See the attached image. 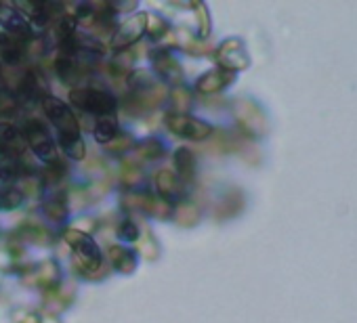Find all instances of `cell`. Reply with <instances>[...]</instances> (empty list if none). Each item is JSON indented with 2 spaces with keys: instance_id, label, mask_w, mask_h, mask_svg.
Masks as SVG:
<instances>
[{
  "instance_id": "cell-26",
  "label": "cell",
  "mask_w": 357,
  "mask_h": 323,
  "mask_svg": "<svg viewBox=\"0 0 357 323\" xmlns=\"http://www.w3.org/2000/svg\"><path fill=\"white\" fill-rule=\"evenodd\" d=\"M66 164L61 159H53L51 164H49V168H47V173H45V179H47V183L49 185H55V183H59L63 177H66Z\"/></svg>"
},
{
  "instance_id": "cell-21",
  "label": "cell",
  "mask_w": 357,
  "mask_h": 323,
  "mask_svg": "<svg viewBox=\"0 0 357 323\" xmlns=\"http://www.w3.org/2000/svg\"><path fill=\"white\" fill-rule=\"evenodd\" d=\"M118 136V122L109 116H103L95 126V139L103 145H109Z\"/></svg>"
},
{
  "instance_id": "cell-4",
  "label": "cell",
  "mask_w": 357,
  "mask_h": 323,
  "mask_svg": "<svg viewBox=\"0 0 357 323\" xmlns=\"http://www.w3.org/2000/svg\"><path fill=\"white\" fill-rule=\"evenodd\" d=\"M166 126L172 134L181 139H192V141H204L213 134V128L192 116L185 113H166Z\"/></svg>"
},
{
  "instance_id": "cell-7",
  "label": "cell",
  "mask_w": 357,
  "mask_h": 323,
  "mask_svg": "<svg viewBox=\"0 0 357 323\" xmlns=\"http://www.w3.org/2000/svg\"><path fill=\"white\" fill-rule=\"evenodd\" d=\"M217 59L221 63L223 70L227 72H238V70H246L250 65V59H248V53L242 45V40L238 38H231V40H225L217 53Z\"/></svg>"
},
{
  "instance_id": "cell-13",
  "label": "cell",
  "mask_w": 357,
  "mask_h": 323,
  "mask_svg": "<svg viewBox=\"0 0 357 323\" xmlns=\"http://www.w3.org/2000/svg\"><path fill=\"white\" fill-rule=\"evenodd\" d=\"M45 78L38 72H28L22 82H20V90H17V101L22 103H36L38 99L45 101Z\"/></svg>"
},
{
  "instance_id": "cell-14",
  "label": "cell",
  "mask_w": 357,
  "mask_h": 323,
  "mask_svg": "<svg viewBox=\"0 0 357 323\" xmlns=\"http://www.w3.org/2000/svg\"><path fill=\"white\" fill-rule=\"evenodd\" d=\"M151 63H153L155 72H158L166 82H170V84H181L183 72H181V68H178L176 59L170 57V53H166V51H162V49L155 51V53H151Z\"/></svg>"
},
{
  "instance_id": "cell-29",
  "label": "cell",
  "mask_w": 357,
  "mask_h": 323,
  "mask_svg": "<svg viewBox=\"0 0 357 323\" xmlns=\"http://www.w3.org/2000/svg\"><path fill=\"white\" fill-rule=\"evenodd\" d=\"M118 235L126 242H137L139 239V227L137 223H132L130 219L122 221V225L118 227Z\"/></svg>"
},
{
  "instance_id": "cell-20",
  "label": "cell",
  "mask_w": 357,
  "mask_h": 323,
  "mask_svg": "<svg viewBox=\"0 0 357 323\" xmlns=\"http://www.w3.org/2000/svg\"><path fill=\"white\" fill-rule=\"evenodd\" d=\"M55 72H57V76L63 80V82H76L78 78H80V68L76 65V61L72 59V57H63V55H59L57 57V61H55Z\"/></svg>"
},
{
  "instance_id": "cell-28",
  "label": "cell",
  "mask_w": 357,
  "mask_h": 323,
  "mask_svg": "<svg viewBox=\"0 0 357 323\" xmlns=\"http://www.w3.org/2000/svg\"><path fill=\"white\" fill-rule=\"evenodd\" d=\"M26 239H30V242H36V244H49V235H47V231L45 229H40L38 225H26V227H22V231H20Z\"/></svg>"
},
{
  "instance_id": "cell-2",
  "label": "cell",
  "mask_w": 357,
  "mask_h": 323,
  "mask_svg": "<svg viewBox=\"0 0 357 323\" xmlns=\"http://www.w3.org/2000/svg\"><path fill=\"white\" fill-rule=\"evenodd\" d=\"M66 242L76 254L78 269H84V275H93V271L101 269V252L95 239L89 233H82L78 229L66 231Z\"/></svg>"
},
{
  "instance_id": "cell-18",
  "label": "cell",
  "mask_w": 357,
  "mask_h": 323,
  "mask_svg": "<svg viewBox=\"0 0 357 323\" xmlns=\"http://www.w3.org/2000/svg\"><path fill=\"white\" fill-rule=\"evenodd\" d=\"M174 166H176V173L181 175L183 183L188 181H194L196 177V157L190 149L181 147L174 151Z\"/></svg>"
},
{
  "instance_id": "cell-33",
  "label": "cell",
  "mask_w": 357,
  "mask_h": 323,
  "mask_svg": "<svg viewBox=\"0 0 357 323\" xmlns=\"http://www.w3.org/2000/svg\"><path fill=\"white\" fill-rule=\"evenodd\" d=\"M17 323H40V319L34 315V313H28L26 317H22V319H17Z\"/></svg>"
},
{
  "instance_id": "cell-30",
  "label": "cell",
  "mask_w": 357,
  "mask_h": 323,
  "mask_svg": "<svg viewBox=\"0 0 357 323\" xmlns=\"http://www.w3.org/2000/svg\"><path fill=\"white\" fill-rule=\"evenodd\" d=\"M192 7L198 11V22H200V38H206V36H208V32H211L208 11H206V7H204V5H200V3H194Z\"/></svg>"
},
{
  "instance_id": "cell-27",
  "label": "cell",
  "mask_w": 357,
  "mask_h": 323,
  "mask_svg": "<svg viewBox=\"0 0 357 323\" xmlns=\"http://www.w3.org/2000/svg\"><path fill=\"white\" fill-rule=\"evenodd\" d=\"M170 99H172V105H174V113H181V111H185L190 107L192 95L185 88H174L170 93Z\"/></svg>"
},
{
  "instance_id": "cell-25",
  "label": "cell",
  "mask_w": 357,
  "mask_h": 323,
  "mask_svg": "<svg viewBox=\"0 0 357 323\" xmlns=\"http://www.w3.org/2000/svg\"><path fill=\"white\" fill-rule=\"evenodd\" d=\"M137 153H139L141 157H147V159H158V157H162L164 147H162L158 141L147 139V141H143V143L137 145Z\"/></svg>"
},
{
  "instance_id": "cell-31",
  "label": "cell",
  "mask_w": 357,
  "mask_h": 323,
  "mask_svg": "<svg viewBox=\"0 0 357 323\" xmlns=\"http://www.w3.org/2000/svg\"><path fill=\"white\" fill-rule=\"evenodd\" d=\"M147 26H149V32L153 38H162L164 34H168V26L162 17H149L147 15Z\"/></svg>"
},
{
  "instance_id": "cell-23",
  "label": "cell",
  "mask_w": 357,
  "mask_h": 323,
  "mask_svg": "<svg viewBox=\"0 0 357 323\" xmlns=\"http://www.w3.org/2000/svg\"><path fill=\"white\" fill-rule=\"evenodd\" d=\"M45 214H47L49 219H53V221H63V219H66V214H68V202H66V196H63V194H59V196H55L51 202H47V206H45Z\"/></svg>"
},
{
  "instance_id": "cell-10",
  "label": "cell",
  "mask_w": 357,
  "mask_h": 323,
  "mask_svg": "<svg viewBox=\"0 0 357 323\" xmlns=\"http://www.w3.org/2000/svg\"><path fill=\"white\" fill-rule=\"evenodd\" d=\"M155 187H158V194L162 196V200L166 204H178V202H185V196H188V189L183 185V181H178L170 171H160L155 175Z\"/></svg>"
},
{
  "instance_id": "cell-5",
  "label": "cell",
  "mask_w": 357,
  "mask_h": 323,
  "mask_svg": "<svg viewBox=\"0 0 357 323\" xmlns=\"http://www.w3.org/2000/svg\"><path fill=\"white\" fill-rule=\"evenodd\" d=\"M22 134H26V141L30 143V147L34 149V153L40 159H45V162L57 159V155H55V143H53V139L49 136L47 128L40 122H36V120L24 122Z\"/></svg>"
},
{
  "instance_id": "cell-6",
  "label": "cell",
  "mask_w": 357,
  "mask_h": 323,
  "mask_svg": "<svg viewBox=\"0 0 357 323\" xmlns=\"http://www.w3.org/2000/svg\"><path fill=\"white\" fill-rule=\"evenodd\" d=\"M166 97V88L160 86V84H153V82H147V84H141L135 88V93L126 99V109L130 113H139V111H145V109H153L158 107Z\"/></svg>"
},
{
  "instance_id": "cell-15",
  "label": "cell",
  "mask_w": 357,
  "mask_h": 323,
  "mask_svg": "<svg viewBox=\"0 0 357 323\" xmlns=\"http://www.w3.org/2000/svg\"><path fill=\"white\" fill-rule=\"evenodd\" d=\"M24 51H28L26 47V38H20L15 34H0V57H3L5 63L9 65H15L22 61L24 57Z\"/></svg>"
},
{
  "instance_id": "cell-24",
  "label": "cell",
  "mask_w": 357,
  "mask_h": 323,
  "mask_svg": "<svg viewBox=\"0 0 357 323\" xmlns=\"http://www.w3.org/2000/svg\"><path fill=\"white\" fill-rule=\"evenodd\" d=\"M20 109V101H17V95H13L9 88L0 90V116L3 118H11L15 116Z\"/></svg>"
},
{
  "instance_id": "cell-22",
  "label": "cell",
  "mask_w": 357,
  "mask_h": 323,
  "mask_svg": "<svg viewBox=\"0 0 357 323\" xmlns=\"http://www.w3.org/2000/svg\"><path fill=\"white\" fill-rule=\"evenodd\" d=\"M174 219L181 227H194L200 221V210L196 204L183 202V204H178V208L174 210Z\"/></svg>"
},
{
  "instance_id": "cell-8",
  "label": "cell",
  "mask_w": 357,
  "mask_h": 323,
  "mask_svg": "<svg viewBox=\"0 0 357 323\" xmlns=\"http://www.w3.org/2000/svg\"><path fill=\"white\" fill-rule=\"evenodd\" d=\"M124 206L132 210H141L145 214H151L155 219H168L172 214V206L166 204L162 198H153L149 194H132L124 198Z\"/></svg>"
},
{
  "instance_id": "cell-11",
  "label": "cell",
  "mask_w": 357,
  "mask_h": 323,
  "mask_svg": "<svg viewBox=\"0 0 357 323\" xmlns=\"http://www.w3.org/2000/svg\"><path fill=\"white\" fill-rule=\"evenodd\" d=\"M236 116H238L240 126H242L246 132H250V134H261V132H265V128H267L263 111H261L252 101L240 99V101L236 103Z\"/></svg>"
},
{
  "instance_id": "cell-1",
  "label": "cell",
  "mask_w": 357,
  "mask_h": 323,
  "mask_svg": "<svg viewBox=\"0 0 357 323\" xmlns=\"http://www.w3.org/2000/svg\"><path fill=\"white\" fill-rule=\"evenodd\" d=\"M43 105H45V113L49 116V120L53 122V126L59 132L63 151L74 159L84 157V143L80 139V126H78V120L72 113V109L57 97H45Z\"/></svg>"
},
{
  "instance_id": "cell-17",
  "label": "cell",
  "mask_w": 357,
  "mask_h": 323,
  "mask_svg": "<svg viewBox=\"0 0 357 323\" xmlns=\"http://www.w3.org/2000/svg\"><path fill=\"white\" fill-rule=\"evenodd\" d=\"M231 80H234V72H227V70L219 68V70H213V72L204 74L198 80V90L206 93V95H213V93H219L223 86H227Z\"/></svg>"
},
{
  "instance_id": "cell-12",
  "label": "cell",
  "mask_w": 357,
  "mask_h": 323,
  "mask_svg": "<svg viewBox=\"0 0 357 323\" xmlns=\"http://www.w3.org/2000/svg\"><path fill=\"white\" fill-rule=\"evenodd\" d=\"M24 149L26 145L22 132L9 122H0V153L7 159H20L24 155Z\"/></svg>"
},
{
  "instance_id": "cell-9",
  "label": "cell",
  "mask_w": 357,
  "mask_h": 323,
  "mask_svg": "<svg viewBox=\"0 0 357 323\" xmlns=\"http://www.w3.org/2000/svg\"><path fill=\"white\" fill-rule=\"evenodd\" d=\"M147 28V15L145 13H139V15H132L130 19H126L114 34V40H112V47L114 49H126L130 47L132 42H137L141 38V34L145 32Z\"/></svg>"
},
{
  "instance_id": "cell-19",
  "label": "cell",
  "mask_w": 357,
  "mask_h": 323,
  "mask_svg": "<svg viewBox=\"0 0 357 323\" xmlns=\"http://www.w3.org/2000/svg\"><path fill=\"white\" fill-rule=\"evenodd\" d=\"M109 260L122 273H132L135 271V254L130 250H126V248L112 246L109 248Z\"/></svg>"
},
{
  "instance_id": "cell-3",
  "label": "cell",
  "mask_w": 357,
  "mask_h": 323,
  "mask_svg": "<svg viewBox=\"0 0 357 323\" xmlns=\"http://www.w3.org/2000/svg\"><path fill=\"white\" fill-rule=\"evenodd\" d=\"M70 101L76 107H80L82 111L97 113V116H109L118 107L116 99L109 93L97 90V88H72L70 90Z\"/></svg>"
},
{
  "instance_id": "cell-16",
  "label": "cell",
  "mask_w": 357,
  "mask_h": 323,
  "mask_svg": "<svg viewBox=\"0 0 357 323\" xmlns=\"http://www.w3.org/2000/svg\"><path fill=\"white\" fill-rule=\"evenodd\" d=\"M0 24L9 30V34H15L20 38L30 36V26L26 24L24 15L17 9H13L9 5H3V3H0Z\"/></svg>"
},
{
  "instance_id": "cell-32",
  "label": "cell",
  "mask_w": 357,
  "mask_h": 323,
  "mask_svg": "<svg viewBox=\"0 0 357 323\" xmlns=\"http://www.w3.org/2000/svg\"><path fill=\"white\" fill-rule=\"evenodd\" d=\"M107 147H109V151H114V153H122V151H126V149L132 147V139H130L128 134H118Z\"/></svg>"
}]
</instances>
